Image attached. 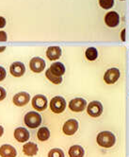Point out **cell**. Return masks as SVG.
<instances>
[{
  "instance_id": "13",
  "label": "cell",
  "mask_w": 129,
  "mask_h": 157,
  "mask_svg": "<svg viewBox=\"0 0 129 157\" xmlns=\"http://www.w3.org/2000/svg\"><path fill=\"white\" fill-rule=\"evenodd\" d=\"M29 132L24 127L16 128L14 131V138L20 143L27 142L29 139Z\"/></svg>"
},
{
  "instance_id": "27",
  "label": "cell",
  "mask_w": 129,
  "mask_h": 157,
  "mask_svg": "<svg viewBox=\"0 0 129 157\" xmlns=\"http://www.w3.org/2000/svg\"><path fill=\"white\" fill-rule=\"evenodd\" d=\"M6 26V20L4 17L0 16V29H3Z\"/></svg>"
},
{
  "instance_id": "6",
  "label": "cell",
  "mask_w": 129,
  "mask_h": 157,
  "mask_svg": "<svg viewBox=\"0 0 129 157\" xmlns=\"http://www.w3.org/2000/svg\"><path fill=\"white\" fill-rule=\"evenodd\" d=\"M31 103H32V107L39 112L45 111L48 105L47 98L44 95H36L35 97H33V98L31 100Z\"/></svg>"
},
{
  "instance_id": "17",
  "label": "cell",
  "mask_w": 129,
  "mask_h": 157,
  "mask_svg": "<svg viewBox=\"0 0 129 157\" xmlns=\"http://www.w3.org/2000/svg\"><path fill=\"white\" fill-rule=\"evenodd\" d=\"M49 70L52 74L56 75L57 77H62L65 73V66L59 62H56L50 65Z\"/></svg>"
},
{
  "instance_id": "23",
  "label": "cell",
  "mask_w": 129,
  "mask_h": 157,
  "mask_svg": "<svg viewBox=\"0 0 129 157\" xmlns=\"http://www.w3.org/2000/svg\"><path fill=\"white\" fill-rule=\"evenodd\" d=\"M48 157H65L64 156V152L60 149H52L49 153Z\"/></svg>"
},
{
  "instance_id": "5",
  "label": "cell",
  "mask_w": 129,
  "mask_h": 157,
  "mask_svg": "<svg viewBox=\"0 0 129 157\" xmlns=\"http://www.w3.org/2000/svg\"><path fill=\"white\" fill-rule=\"evenodd\" d=\"M88 106V103L86 101L85 98H73L69 102V108L71 111L74 112V113H80L83 112Z\"/></svg>"
},
{
  "instance_id": "24",
  "label": "cell",
  "mask_w": 129,
  "mask_h": 157,
  "mask_svg": "<svg viewBox=\"0 0 129 157\" xmlns=\"http://www.w3.org/2000/svg\"><path fill=\"white\" fill-rule=\"evenodd\" d=\"M6 76H7V72H6L5 68L2 66H0V82H2L3 80H5Z\"/></svg>"
},
{
  "instance_id": "11",
  "label": "cell",
  "mask_w": 129,
  "mask_h": 157,
  "mask_svg": "<svg viewBox=\"0 0 129 157\" xmlns=\"http://www.w3.org/2000/svg\"><path fill=\"white\" fill-rule=\"evenodd\" d=\"M30 100V95L27 92H20L17 93L16 95H14L13 101L16 106L22 107L27 105Z\"/></svg>"
},
{
  "instance_id": "1",
  "label": "cell",
  "mask_w": 129,
  "mask_h": 157,
  "mask_svg": "<svg viewBox=\"0 0 129 157\" xmlns=\"http://www.w3.org/2000/svg\"><path fill=\"white\" fill-rule=\"evenodd\" d=\"M96 142H97V144L100 146V147L109 149V148L113 147V146L115 145L116 136H115V134L111 132L104 131V132H101L97 134Z\"/></svg>"
},
{
  "instance_id": "16",
  "label": "cell",
  "mask_w": 129,
  "mask_h": 157,
  "mask_svg": "<svg viewBox=\"0 0 129 157\" xmlns=\"http://www.w3.org/2000/svg\"><path fill=\"white\" fill-rule=\"evenodd\" d=\"M38 145L33 142H27L23 146V152L27 156H34L38 153Z\"/></svg>"
},
{
  "instance_id": "28",
  "label": "cell",
  "mask_w": 129,
  "mask_h": 157,
  "mask_svg": "<svg viewBox=\"0 0 129 157\" xmlns=\"http://www.w3.org/2000/svg\"><path fill=\"white\" fill-rule=\"evenodd\" d=\"M121 39H122L124 42L125 41V29H124L122 30V33H121Z\"/></svg>"
},
{
  "instance_id": "10",
  "label": "cell",
  "mask_w": 129,
  "mask_h": 157,
  "mask_svg": "<svg viewBox=\"0 0 129 157\" xmlns=\"http://www.w3.org/2000/svg\"><path fill=\"white\" fill-rule=\"evenodd\" d=\"M105 23L109 28L117 27L120 23V15L116 12H109L105 15Z\"/></svg>"
},
{
  "instance_id": "26",
  "label": "cell",
  "mask_w": 129,
  "mask_h": 157,
  "mask_svg": "<svg viewBox=\"0 0 129 157\" xmlns=\"http://www.w3.org/2000/svg\"><path fill=\"white\" fill-rule=\"evenodd\" d=\"M7 39V33L5 31H0V42H6Z\"/></svg>"
},
{
  "instance_id": "3",
  "label": "cell",
  "mask_w": 129,
  "mask_h": 157,
  "mask_svg": "<svg viewBox=\"0 0 129 157\" xmlns=\"http://www.w3.org/2000/svg\"><path fill=\"white\" fill-rule=\"evenodd\" d=\"M66 105H67L66 100L60 96L54 97L50 100V104H49L50 109L54 114H61L65 110Z\"/></svg>"
},
{
  "instance_id": "29",
  "label": "cell",
  "mask_w": 129,
  "mask_h": 157,
  "mask_svg": "<svg viewBox=\"0 0 129 157\" xmlns=\"http://www.w3.org/2000/svg\"><path fill=\"white\" fill-rule=\"evenodd\" d=\"M3 133H4V128L2 126H0V137L3 136Z\"/></svg>"
},
{
  "instance_id": "15",
  "label": "cell",
  "mask_w": 129,
  "mask_h": 157,
  "mask_svg": "<svg viewBox=\"0 0 129 157\" xmlns=\"http://www.w3.org/2000/svg\"><path fill=\"white\" fill-rule=\"evenodd\" d=\"M16 149L12 145L5 144L0 147V156L1 157H16Z\"/></svg>"
},
{
  "instance_id": "8",
  "label": "cell",
  "mask_w": 129,
  "mask_h": 157,
  "mask_svg": "<svg viewBox=\"0 0 129 157\" xmlns=\"http://www.w3.org/2000/svg\"><path fill=\"white\" fill-rule=\"evenodd\" d=\"M78 130V121L77 119L71 118L63 124L62 131L66 136H73Z\"/></svg>"
},
{
  "instance_id": "22",
  "label": "cell",
  "mask_w": 129,
  "mask_h": 157,
  "mask_svg": "<svg viewBox=\"0 0 129 157\" xmlns=\"http://www.w3.org/2000/svg\"><path fill=\"white\" fill-rule=\"evenodd\" d=\"M99 5L104 10H109L114 6V0H99Z\"/></svg>"
},
{
  "instance_id": "14",
  "label": "cell",
  "mask_w": 129,
  "mask_h": 157,
  "mask_svg": "<svg viewBox=\"0 0 129 157\" xmlns=\"http://www.w3.org/2000/svg\"><path fill=\"white\" fill-rule=\"evenodd\" d=\"M61 48L59 47L54 46V47H49L46 50V56L50 61H57L61 57Z\"/></svg>"
},
{
  "instance_id": "25",
  "label": "cell",
  "mask_w": 129,
  "mask_h": 157,
  "mask_svg": "<svg viewBox=\"0 0 129 157\" xmlns=\"http://www.w3.org/2000/svg\"><path fill=\"white\" fill-rule=\"evenodd\" d=\"M7 97V92H6V90L3 88V87H1L0 86V101L1 100H3V99H5V98Z\"/></svg>"
},
{
  "instance_id": "4",
  "label": "cell",
  "mask_w": 129,
  "mask_h": 157,
  "mask_svg": "<svg viewBox=\"0 0 129 157\" xmlns=\"http://www.w3.org/2000/svg\"><path fill=\"white\" fill-rule=\"evenodd\" d=\"M120 76H121L120 70L116 68V67H112V68H109L106 71L104 75V82L106 84H114L120 78Z\"/></svg>"
},
{
  "instance_id": "7",
  "label": "cell",
  "mask_w": 129,
  "mask_h": 157,
  "mask_svg": "<svg viewBox=\"0 0 129 157\" xmlns=\"http://www.w3.org/2000/svg\"><path fill=\"white\" fill-rule=\"evenodd\" d=\"M87 112L88 115L91 117H98L103 113V105L98 100H93L88 104Z\"/></svg>"
},
{
  "instance_id": "30",
  "label": "cell",
  "mask_w": 129,
  "mask_h": 157,
  "mask_svg": "<svg viewBox=\"0 0 129 157\" xmlns=\"http://www.w3.org/2000/svg\"><path fill=\"white\" fill-rule=\"evenodd\" d=\"M6 49V47H0V52H3Z\"/></svg>"
},
{
  "instance_id": "20",
  "label": "cell",
  "mask_w": 129,
  "mask_h": 157,
  "mask_svg": "<svg viewBox=\"0 0 129 157\" xmlns=\"http://www.w3.org/2000/svg\"><path fill=\"white\" fill-rule=\"evenodd\" d=\"M85 56L86 58H87L89 61H95L98 57V51L95 48L93 47H91V48H88L86 49V52H85Z\"/></svg>"
},
{
  "instance_id": "21",
  "label": "cell",
  "mask_w": 129,
  "mask_h": 157,
  "mask_svg": "<svg viewBox=\"0 0 129 157\" xmlns=\"http://www.w3.org/2000/svg\"><path fill=\"white\" fill-rule=\"evenodd\" d=\"M45 77L48 78V80H49L52 83H54V84H60V83L62 82V77H57L56 75L52 74V73L50 72L49 68H48V69L46 70V72H45Z\"/></svg>"
},
{
  "instance_id": "2",
  "label": "cell",
  "mask_w": 129,
  "mask_h": 157,
  "mask_svg": "<svg viewBox=\"0 0 129 157\" xmlns=\"http://www.w3.org/2000/svg\"><path fill=\"white\" fill-rule=\"evenodd\" d=\"M25 124L30 129H36L41 124V116L38 112H28L24 117Z\"/></svg>"
},
{
  "instance_id": "31",
  "label": "cell",
  "mask_w": 129,
  "mask_h": 157,
  "mask_svg": "<svg viewBox=\"0 0 129 157\" xmlns=\"http://www.w3.org/2000/svg\"><path fill=\"white\" fill-rule=\"evenodd\" d=\"M121 1H124V0H121Z\"/></svg>"
},
{
  "instance_id": "9",
  "label": "cell",
  "mask_w": 129,
  "mask_h": 157,
  "mask_svg": "<svg viewBox=\"0 0 129 157\" xmlns=\"http://www.w3.org/2000/svg\"><path fill=\"white\" fill-rule=\"evenodd\" d=\"M29 67L34 73H41L45 68V62L40 57H34L29 62Z\"/></svg>"
},
{
  "instance_id": "18",
  "label": "cell",
  "mask_w": 129,
  "mask_h": 157,
  "mask_svg": "<svg viewBox=\"0 0 129 157\" xmlns=\"http://www.w3.org/2000/svg\"><path fill=\"white\" fill-rule=\"evenodd\" d=\"M70 157H84V149L79 145H73L68 151Z\"/></svg>"
},
{
  "instance_id": "19",
  "label": "cell",
  "mask_w": 129,
  "mask_h": 157,
  "mask_svg": "<svg viewBox=\"0 0 129 157\" xmlns=\"http://www.w3.org/2000/svg\"><path fill=\"white\" fill-rule=\"evenodd\" d=\"M50 137V131L46 127H41L37 132V138L40 141H46Z\"/></svg>"
},
{
  "instance_id": "12",
  "label": "cell",
  "mask_w": 129,
  "mask_h": 157,
  "mask_svg": "<svg viewBox=\"0 0 129 157\" xmlns=\"http://www.w3.org/2000/svg\"><path fill=\"white\" fill-rule=\"evenodd\" d=\"M9 72L13 77H22L26 72V66L21 62H14L9 67Z\"/></svg>"
}]
</instances>
